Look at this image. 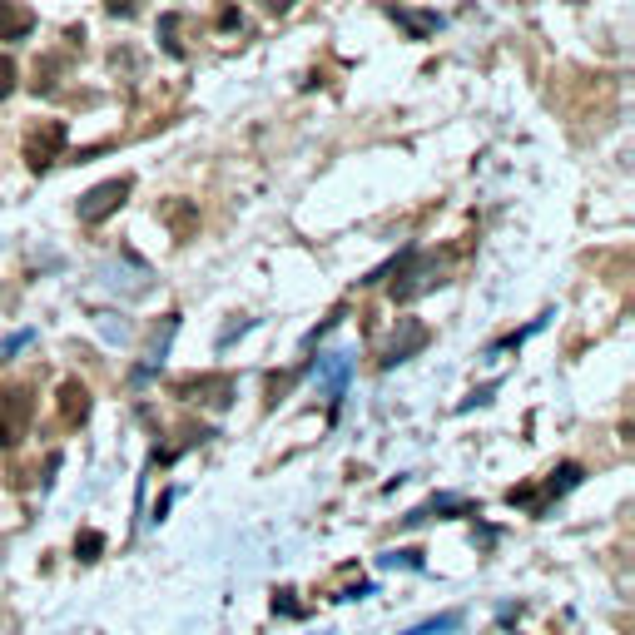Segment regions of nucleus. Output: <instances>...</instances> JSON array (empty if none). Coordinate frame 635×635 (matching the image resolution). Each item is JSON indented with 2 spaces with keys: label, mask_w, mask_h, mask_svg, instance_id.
I'll use <instances>...</instances> for the list:
<instances>
[{
  "label": "nucleus",
  "mask_w": 635,
  "mask_h": 635,
  "mask_svg": "<svg viewBox=\"0 0 635 635\" xmlns=\"http://www.w3.org/2000/svg\"><path fill=\"white\" fill-rule=\"evenodd\" d=\"M100 556H105V536H100L95 526H85V531L75 536V561H80V566H95Z\"/></svg>",
  "instance_id": "obj_15"
},
{
  "label": "nucleus",
  "mask_w": 635,
  "mask_h": 635,
  "mask_svg": "<svg viewBox=\"0 0 635 635\" xmlns=\"http://www.w3.org/2000/svg\"><path fill=\"white\" fill-rule=\"evenodd\" d=\"M392 20L412 35V40H427V35H437V10H407V5H392Z\"/></svg>",
  "instance_id": "obj_11"
},
{
  "label": "nucleus",
  "mask_w": 635,
  "mask_h": 635,
  "mask_svg": "<svg viewBox=\"0 0 635 635\" xmlns=\"http://www.w3.org/2000/svg\"><path fill=\"white\" fill-rule=\"evenodd\" d=\"M35 10L25 0H0V40H30Z\"/></svg>",
  "instance_id": "obj_10"
},
{
  "label": "nucleus",
  "mask_w": 635,
  "mask_h": 635,
  "mask_svg": "<svg viewBox=\"0 0 635 635\" xmlns=\"http://www.w3.org/2000/svg\"><path fill=\"white\" fill-rule=\"evenodd\" d=\"M447 511H472L462 497H432V502H422L417 511H407L402 516V526H422V521H432V516H447Z\"/></svg>",
  "instance_id": "obj_13"
},
{
  "label": "nucleus",
  "mask_w": 635,
  "mask_h": 635,
  "mask_svg": "<svg viewBox=\"0 0 635 635\" xmlns=\"http://www.w3.org/2000/svg\"><path fill=\"white\" fill-rule=\"evenodd\" d=\"M288 387H293V373H283V378L273 373V378H268V402H278V392H288Z\"/></svg>",
  "instance_id": "obj_22"
},
{
  "label": "nucleus",
  "mask_w": 635,
  "mask_h": 635,
  "mask_svg": "<svg viewBox=\"0 0 635 635\" xmlns=\"http://www.w3.org/2000/svg\"><path fill=\"white\" fill-rule=\"evenodd\" d=\"M174 392L184 397V402H194V407H214V412H224L229 402H234V378L229 373H204V378H184L174 382Z\"/></svg>",
  "instance_id": "obj_5"
},
{
  "label": "nucleus",
  "mask_w": 635,
  "mask_h": 635,
  "mask_svg": "<svg viewBox=\"0 0 635 635\" xmlns=\"http://www.w3.org/2000/svg\"><path fill=\"white\" fill-rule=\"evenodd\" d=\"M15 85H20V70H15V60H10V55H0V100H10V95H15Z\"/></svg>",
  "instance_id": "obj_17"
},
{
  "label": "nucleus",
  "mask_w": 635,
  "mask_h": 635,
  "mask_svg": "<svg viewBox=\"0 0 635 635\" xmlns=\"http://www.w3.org/2000/svg\"><path fill=\"white\" fill-rule=\"evenodd\" d=\"M258 5H263V10H268V15H288V10H293V5H298V0H258Z\"/></svg>",
  "instance_id": "obj_23"
},
{
  "label": "nucleus",
  "mask_w": 635,
  "mask_h": 635,
  "mask_svg": "<svg viewBox=\"0 0 635 635\" xmlns=\"http://www.w3.org/2000/svg\"><path fill=\"white\" fill-rule=\"evenodd\" d=\"M129 194H134V179H129V174L95 184L90 194H80V224H105V219H110V214L125 204Z\"/></svg>",
  "instance_id": "obj_4"
},
{
  "label": "nucleus",
  "mask_w": 635,
  "mask_h": 635,
  "mask_svg": "<svg viewBox=\"0 0 635 635\" xmlns=\"http://www.w3.org/2000/svg\"><path fill=\"white\" fill-rule=\"evenodd\" d=\"M164 224H169V229H174V239L184 244V239H194L199 214H194V204H189V199H174V204H164Z\"/></svg>",
  "instance_id": "obj_12"
},
{
  "label": "nucleus",
  "mask_w": 635,
  "mask_h": 635,
  "mask_svg": "<svg viewBox=\"0 0 635 635\" xmlns=\"http://www.w3.org/2000/svg\"><path fill=\"white\" fill-rule=\"evenodd\" d=\"M30 417H35V392L25 382L0 387V447H20L30 432Z\"/></svg>",
  "instance_id": "obj_1"
},
{
  "label": "nucleus",
  "mask_w": 635,
  "mask_h": 635,
  "mask_svg": "<svg viewBox=\"0 0 635 635\" xmlns=\"http://www.w3.org/2000/svg\"><path fill=\"white\" fill-rule=\"evenodd\" d=\"M387 566H422V551H387Z\"/></svg>",
  "instance_id": "obj_20"
},
{
  "label": "nucleus",
  "mask_w": 635,
  "mask_h": 635,
  "mask_svg": "<svg viewBox=\"0 0 635 635\" xmlns=\"http://www.w3.org/2000/svg\"><path fill=\"white\" fill-rule=\"evenodd\" d=\"M139 5H144V0H105V10H110L115 20H134V15H139Z\"/></svg>",
  "instance_id": "obj_18"
},
{
  "label": "nucleus",
  "mask_w": 635,
  "mask_h": 635,
  "mask_svg": "<svg viewBox=\"0 0 635 635\" xmlns=\"http://www.w3.org/2000/svg\"><path fill=\"white\" fill-rule=\"evenodd\" d=\"M462 626V616L457 611H447V616H437V621H422V626H412L407 635H447V631H457Z\"/></svg>",
  "instance_id": "obj_16"
},
{
  "label": "nucleus",
  "mask_w": 635,
  "mask_h": 635,
  "mask_svg": "<svg viewBox=\"0 0 635 635\" xmlns=\"http://www.w3.org/2000/svg\"><path fill=\"white\" fill-rule=\"evenodd\" d=\"M427 323H417V318H402V333L387 343V353H382V368H397V363H407L417 348H427Z\"/></svg>",
  "instance_id": "obj_7"
},
{
  "label": "nucleus",
  "mask_w": 635,
  "mask_h": 635,
  "mask_svg": "<svg viewBox=\"0 0 635 635\" xmlns=\"http://www.w3.org/2000/svg\"><path fill=\"white\" fill-rule=\"evenodd\" d=\"M442 283V268H437V258H422V254H402L397 263V283H392V298L397 303H412V298H422L427 288H437Z\"/></svg>",
  "instance_id": "obj_3"
},
{
  "label": "nucleus",
  "mask_w": 635,
  "mask_h": 635,
  "mask_svg": "<svg viewBox=\"0 0 635 635\" xmlns=\"http://www.w3.org/2000/svg\"><path fill=\"white\" fill-rule=\"evenodd\" d=\"M60 422L65 427H85L90 422V387L80 378L60 382Z\"/></svg>",
  "instance_id": "obj_8"
},
{
  "label": "nucleus",
  "mask_w": 635,
  "mask_h": 635,
  "mask_svg": "<svg viewBox=\"0 0 635 635\" xmlns=\"http://www.w3.org/2000/svg\"><path fill=\"white\" fill-rule=\"evenodd\" d=\"M179 25H184V15H179V10L159 15V45H164L174 60H184V40H179Z\"/></svg>",
  "instance_id": "obj_14"
},
{
  "label": "nucleus",
  "mask_w": 635,
  "mask_h": 635,
  "mask_svg": "<svg viewBox=\"0 0 635 635\" xmlns=\"http://www.w3.org/2000/svg\"><path fill=\"white\" fill-rule=\"evenodd\" d=\"M348 373H353V353H328V358H318V387L328 392V402L343 397Z\"/></svg>",
  "instance_id": "obj_9"
},
{
  "label": "nucleus",
  "mask_w": 635,
  "mask_h": 635,
  "mask_svg": "<svg viewBox=\"0 0 635 635\" xmlns=\"http://www.w3.org/2000/svg\"><path fill=\"white\" fill-rule=\"evenodd\" d=\"M219 30H244V15H239L234 5H224V10H219Z\"/></svg>",
  "instance_id": "obj_21"
},
{
  "label": "nucleus",
  "mask_w": 635,
  "mask_h": 635,
  "mask_svg": "<svg viewBox=\"0 0 635 635\" xmlns=\"http://www.w3.org/2000/svg\"><path fill=\"white\" fill-rule=\"evenodd\" d=\"M576 482H581V467H576V462H561V467H556L541 487H511L507 502H511V507H531L536 516H546V507H551L556 497H566Z\"/></svg>",
  "instance_id": "obj_2"
},
{
  "label": "nucleus",
  "mask_w": 635,
  "mask_h": 635,
  "mask_svg": "<svg viewBox=\"0 0 635 635\" xmlns=\"http://www.w3.org/2000/svg\"><path fill=\"white\" fill-rule=\"evenodd\" d=\"M273 611H278V616H293V621L303 616V606L293 601V591H278V596H273Z\"/></svg>",
  "instance_id": "obj_19"
},
{
  "label": "nucleus",
  "mask_w": 635,
  "mask_h": 635,
  "mask_svg": "<svg viewBox=\"0 0 635 635\" xmlns=\"http://www.w3.org/2000/svg\"><path fill=\"white\" fill-rule=\"evenodd\" d=\"M65 144H70V129L60 125V120H45L40 129H30V139H25V164H30L35 174H45V169L65 154Z\"/></svg>",
  "instance_id": "obj_6"
}]
</instances>
